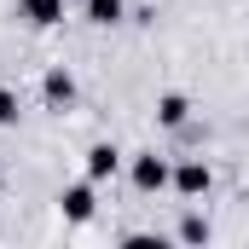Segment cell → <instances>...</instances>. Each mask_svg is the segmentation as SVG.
<instances>
[{
	"label": "cell",
	"mask_w": 249,
	"mask_h": 249,
	"mask_svg": "<svg viewBox=\"0 0 249 249\" xmlns=\"http://www.w3.org/2000/svg\"><path fill=\"white\" fill-rule=\"evenodd\" d=\"M23 12L35 18V23H58V12H64V0H23Z\"/></svg>",
	"instance_id": "obj_1"
},
{
	"label": "cell",
	"mask_w": 249,
	"mask_h": 249,
	"mask_svg": "<svg viewBox=\"0 0 249 249\" xmlns=\"http://www.w3.org/2000/svg\"><path fill=\"white\" fill-rule=\"evenodd\" d=\"M139 186H162V162H157V157L139 162Z\"/></svg>",
	"instance_id": "obj_2"
},
{
	"label": "cell",
	"mask_w": 249,
	"mask_h": 249,
	"mask_svg": "<svg viewBox=\"0 0 249 249\" xmlns=\"http://www.w3.org/2000/svg\"><path fill=\"white\" fill-rule=\"evenodd\" d=\"M162 122H168V127L186 122V99H162Z\"/></svg>",
	"instance_id": "obj_3"
},
{
	"label": "cell",
	"mask_w": 249,
	"mask_h": 249,
	"mask_svg": "<svg viewBox=\"0 0 249 249\" xmlns=\"http://www.w3.org/2000/svg\"><path fill=\"white\" fill-rule=\"evenodd\" d=\"M110 168H116V151L99 145V151H93V174H110Z\"/></svg>",
	"instance_id": "obj_4"
},
{
	"label": "cell",
	"mask_w": 249,
	"mask_h": 249,
	"mask_svg": "<svg viewBox=\"0 0 249 249\" xmlns=\"http://www.w3.org/2000/svg\"><path fill=\"white\" fill-rule=\"evenodd\" d=\"M70 214L87 220V214H93V197H87V191H70Z\"/></svg>",
	"instance_id": "obj_5"
},
{
	"label": "cell",
	"mask_w": 249,
	"mask_h": 249,
	"mask_svg": "<svg viewBox=\"0 0 249 249\" xmlns=\"http://www.w3.org/2000/svg\"><path fill=\"white\" fill-rule=\"evenodd\" d=\"M180 186H186V191H203V186H209V174H203V168H186V174H180Z\"/></svg>",
	"instance_id": "obj_6"
},
{
	"label": "cell",
	"mask_w": 249,
	"mask_h": 249,
	"mask_svg": "<svg viewBox=\"0 0 249 249\" xmlns=\"http://www.w3.org/2000/svg\"><path fill=\"white\" fill-rule=\"evenodd\" d=\"M12 116H18V110H12V93L0 87V122H12Z\"/></svg>",
	"instance_id": "obj_7"
}]
</instances>
